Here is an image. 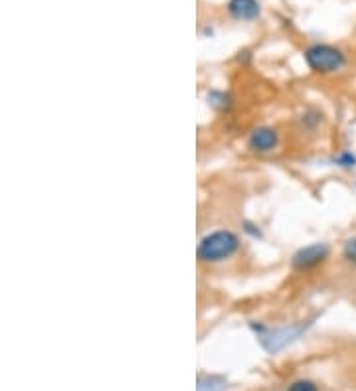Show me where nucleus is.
I'll use <instances>...</instances> for the list:
<instances>
[{
	"label": "nucleus",
	"instance_id": "nucleus-1",
	"mask_svg": "<svg viewBox=\"0 0 356 391\" xmlns=\"http://www.w3.org/2000/svg\"><path fill=\"white\" fill-rule=\"evenodd\" d=\"M305 62L315 74H336L345 69L346 55L343 50L329 46V43H313L305 50Z\"/></svg>",
	"mask_w": 356,
	"mask_h": 391
},
{
	"label": "nucleus",
	"instance_id": "nucleus-2",
	"mask_svg": "<svg viewBox=\"0 0 356 391\" xmlns=\"http://www.w3.org/2000/svg\"><path fill=\"white\" fill-rule=\"evenodd\" d=\"M240 249V239L232 231H214L202 239L198 245V259L204 263H218V261L232 257Z\"/></svg>",
	"mask_w": 356,
	"mask_h": 391
},
{
	"label": "nucleus",
	"instance_id": "nucleus-3",
	"mask_svg": "<svg viewBox=\"0 0 356 391\" xmlns=\"http://www.w3.org/2000/svg\"><path fill=\"white\" fill-rule=\"evenodd\" d=\"M279 137L278 132L269 127H261V129H256L249 137V149H254L257 152H269L273 151L278 146Z\"/></svg>",
	"mask_w": 356,
	"mask_h": 391
},
{
	"label": "nucleus",
	"instance_id": "nucleus-4",
	"mask_svg": "<svg viewBox=\"0 0 356 391\" xmlns=\"http://www.w3.org/2000/svg\"><path fill=\"white\" fill-rule=\"evenodd\" d=\"M228 12L235 20H256L261 8L257 0H230Z\"/></svg>",
	"mask_w": 356,
	"mask_h": 391
},
{
	"label": "nucleus",
	"instance_id": "nucleus-5",
	"mask_svg": "<svg viewBox=\"0 0 356 391\" xmlns=\"http://www.w3.org/2000/svg\"><path fill=\"white\" fill-rule=\"evenodd\" d=\"M327 255H329V247H324V245H311V247H307V249L297 253L293 263L299 269H309V267H315V265L323 263L327 259Z\"/></svg>",
	"mask_w": 356,
	"mask_h": 391
},
{
	"label": "nucleus",
	"instance_id": "nucleus-6",
	"mask_svg": "<svg viewBox=\"0 0 356 391\" xmlns=\"http://www.w3.org/2000/svg\"><path fill=\"white\" fill-rule=\"evenodd\" d=\"M343 257H345L348 263L356 265V238L348 239L345 243V249H343Z\"/></svg>",
	"mask_w": 356,
	"mask_h": 391
},
{
	"label": "nucleus",
	"instance_id": "nucleus-7",
	"mask_svg": "<svg viewBox=\"0 0 356 391\" xmlns=\"http://www.w3.org/2000/svg\"><path fill=\"white\" fill-rule=\"evenodd\" d=\"M287 391H319V390H317V385H315L313 381L299 380V381H295L293 385H289V390Z\"/></svg>",
	"mask_w": 356,
	"mask_h": 391
}]
</instances>
